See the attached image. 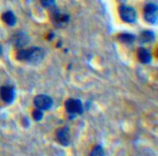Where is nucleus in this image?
I'll return each instance as SVG.
<instances>
[{
	"label": "nucleus",
	"mask_w": 158,
	"mask_h": 156,
	"mask_svg": "<svg viewBox=\"0 0 158 156\" xmlns=\"http://www.w3.org/2000/svg\"><path fill=\"white\" fill-rule=\"evenodd\" d=\"M44 56V52L40 47H31L29 49H19L17 53V59L29 62L33 65L40 64Z\"/></svg>",
	"instance_id": "1"
},
{
	"label": "nucleus",
	"mask_w": 158,
	"mask_h": 156,
	"mask_svg": "<svg viewBox=\"0 0 158 156\" xmlns=\"http://www.w3.org/2000/svg\"><path fill=\"white\" fill-rule=\"evenodd\" d=\"M120 18L127 23H132L136 20V11L131 6H121L118 9Z\"/></svg>",
	"instance_id": "2"
},
{
	"label": "nucleus",
	"mask_w": 158,
	"mask_h": 156,
	"mask_svg": "<svg viewBox=\"0 0 158 156\" xmlns=\"http://www.w3.org/2000/svg\"><path fill=\"white\" fill-rule=\"evenodd\" d=\"M65 107L68 113L72 115H79L81 114L83 111V105L82 103L78 99H68L65 103Z\"/></svg>",
	"instance_id": "3"
},
{
	"label": "nucleus",
	"mask_w": 158,
	"mask_h": 156,
	"mask_svg": "<svg viewBox=\"0 0 158 156\" xmlns=\"http://www.w3.org/2000/svg\"><path fill=\"white\" fill-rule=\"evenodd\" d=\"M52 105H53V101L47 95L40 94V95H37L34 98V105L37 107V109L48 110V109L51 108Z\"/></svg>",
	"instance_id": "4"
},
{
	"label": "nucleus",
	"mask_w": 158,
	"mask_h": 156,
	"mask_svg": "<svg viewBox=\"0 0 158 156\" xmlns=\"http://www.w3.org/2000/svg\"><path fill=\"white\" fill-rule=\"evenodd\" d=\"M144 18L147 22L155 24L157 21V6L155 4H147L144 7Z\"/></svg>",
	"instance_id": "5"
},
{
	"label": "nucleus",
	"mask_w": 158,
	"mask_h": 156,
	"mask_svg": "<svg viewBox=\"0 0 158 156\" xmlns=\"http://www.w3.org/2000/svg\"><path fill=\"white\" fill-rule=\"evenodd\" d=\"M56 136V141L61 145L68 146L69 144V142H70V132H69V129L68 127H64V128L57 129Z\"/></svg>",
	"instance_id": "6"
},
{
	"label": "nucleus",
	"mask_w": 158,
	"mask_h": 156,
	"mask_svg": "<svg viewBox=\"0 0 158 156\" xmlns=\"http://www.w3.org/2000/svg\"><path fill=\"white\" fill-rule=\"evenodd\" d=\"M29 37L26 33L22 32V31H19L17 33H15L12 37V43L14 44L15 47L18 48H23L24 46H26L29 43Z\"/></svg>",
	"instance_id": "7"
},
{
	"label": "nucleus",
	"mask_w": 158,
	"mask_h": 156,
	"mask_svg": "<svg viewBox=\"0 0 158 156\" xmlns=\"http://www.w3.org/2000/svg\"><path fill=\"white\" fill-rule=\"evenodd\" d=\"M0 96L6 104H11L15 98V91L10 86H3L0 90Z\"/></svg>",
	"instance_id": "8"
},
{
	"label": "nucleus",
	"mask_w": 158,
	"mask_h": 156,
	"mask_svg": "<svg viewBox=\"0 0 158 156\" xmlns=\"http://www.w3.org/2000/svg\"><path fill=\"white\" fill-rule=\"evenodd\" d=\"M138 58L140 59L141 62L144 63V64H148L151 62L152 60V55L149 53V51L145 48H140L138 50Z\"/></svg>",
	"instance_id": "9"
},
{
	"label": "nucleus",
	"mask_w": 158,
	"mask_h": 156,
	"mask_svg": "<svg viewBox=\"0 0 158 156\" xmlns=\"http://www.w3.org/2000/svg\"><path fill=\"white\" fill-rule=\"evenodd\" d=\"M2 19L3 21L7 24L8 26H14L17 22V18L16 16L13 14V12L11 11H6L5 13H3L2 15Z\"/></svg>",
	"instance_id": "10"
},
{
	"label": "nucleus",
	"mask_w": 158,
	"mask_h": 156,
	"mask_svg": "<svg viewBox=\"0 0 158 156\" xmlns=\"http://www.w3.org/2000/svg\"><path fill=\"white\" fill-rule=\"evenodd\" d=\"M156 38L155 32L151 31H144L140 34V41L142 43H152Z\"/></svg>",
	"instance_id": "11"
},
{
	"label": "nucleus",
	"mask_w": 158,
	"mask_h": 156,
	"mask_svg": "<svg viewBox=\"0 0 158 156\" xmlns=\"http://www.w3.org/2000/svg\"><path fill=\"white\" fill-rule=\"evenodd\" d=\"M118 38L121 43H132L136 39V37L131 33H120Z\"/></svg>",
	"instance_id": "12"
},
{
	"label": "nucleus",
	"mask_w": 158,
	"mask_h": 156,
	"mask_svg": "<svg viewBox=\"0 0 158 156\" xmlns=\"http://www.w3.org/2000/svg\"><path fill=\"white\" fill-rule=\"evenodd\" d=\"M89 156H105V154H104V150L102 148V146L100 145H97L95 146L93 151L91 152L90 155Z\"/></svg>",
	"instance_id": "13"
},
{
	"label": "nucleus",
	"mask_w": 158,
	"mask_h": 156,
	"mask_svg": "<svg viewBox=\"0 0 158 156\" xmlns=\"http://www.w3.org/2000/svg\"><path fill=\"white\" fill-rule=\"evenodd\" d=\"M32 117H33L34 120H36V121L42 120V118H43V112H42V110H40V109H35V110L32 112Z\"/></svg>",
	"instance_id": "14"
},
{
	"label": "nucleus",
	"mask_w": 158,
	"mask_h": 156,
	"mask_svg": "<svg viewBox=\"0 0 158 156\" xmlns=\"http://www.w3.org/2000/svg\"><path fill=\"white\" fill-rule=\"evenodd\" d=\"M54 2H55V0H41V4L44 7H48V6H52L54 4Z\"/></svg>",
	"instance_id": "15"
},
{
	"label": "nucleus",
	"mask_w": 158,
	"mask_h": 156,
	"mask_svg": "<svg viewBox=\"0 0 158 156\" xmlns=\"http://www.w3.org/2000/svg\"><path fill=\"white\" fill-rule=\"evenodd\" d=\"M22 122H23L22 124H23L24 127H28V126H29V121H28L27 118H23V121H22Z\"/></svg>",
	"instance_id": "16"
},
{
	"label": "nucleus",
	"mask_w": 158,
	"mask_h": 156,
	"mask_svg": "<svg viewBox=\"0 0 158 156\" xmlns=\"http://www.w3.org/2000/svg\"><path fill=\"white\" fill-rule=\"evenodd\" d=\"M2 53H3V49H2V46L0 45V56H1V55H2Z\"/></svg>",
	"instance_id": "17"
}]
</instances>
